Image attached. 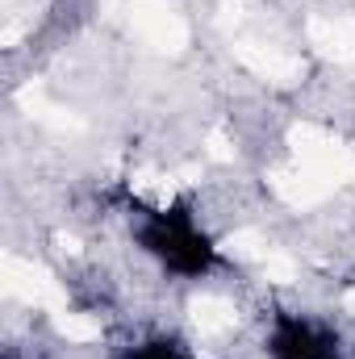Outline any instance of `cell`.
I'll list each match as a JSON object with an SVG mask.
<instances>
[{"label":"cell","instance_id":"3","mask_svg":"<svg viewBox=\"0 0 355 359\" xmlns=\"http://www.w3.org/2000/svg\"><path fill=\"white\" fill-rule=\"evenodd\" d=\"M121 359H209V355H201L192 343H184L176 334H142L121 351Z\"/></svg>","mask_w":355,"mask_h":359},{"label":"cell","instance_id":"1","mask_svg":"<svg viewBox=\"0 0 355 359\" xmlns=\"http://www.w3.org/2000/svg\"><path fill=\"white\" fill-rule=\"evenodd\" d=\"M121 217L134 251L172 280H209L226 268L217 238L184 196H130Z\"/></svg>","mask_w":355,"mask_h":359},{"label":"cell","instance_id":"2","mask_svg":"<svg viewBox=\"0 0 355 359\" xmlns=\"http://www.w3.org/2000/svg\"><path fill=\"white\" fill-rule=\"evenodd\" d=\"M260 351L264 359H351L343 330L330 318L293 309V305H280L267 313Z\"/></svg>","mask_w":355,"mask_h":359}]
</instances>
